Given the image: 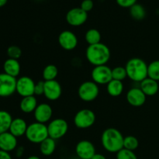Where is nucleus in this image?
<instances>
[{"mask_svg":"<svg viewBox=\"0 0 159 159\" xmlns=\"http://www.w3.org/2000/svg\"><path fill=\"white\" fill-rule=\"evenodd\" d=\"M111 57L110 49L107 44L99 43L96 44L89 45L85 51V57L89 64L94 67L105 65Z\"/></svg>","mask_w":159,"mask_h":159,"instance_id":"f257e3e1","label":"nucleus"},{"mask_svg":"<svg viewBox=\"0 0 159 159\" xmlns=\"http://www.w3.org/2000/svg\"><path fill=\"white\" fill-rule=\"evenodd\" d=\"M124 135L118 129L109 127L102 133L101 144L107 152L116 154L124 148Z\"/></svg>","mask_w":159,"mask_h":159,"instance_id":"f03ea898","label":"nucleus"},{"mask_svg":"<svg viewBox=\"0 0 159 159\" xmlns=\"http://www.w3.org/2000/svg\"><path fill=\"white\" fill-rule=\"evenodd\" d=\"M148 65L140 57H132L126 63L127 78L134 82L140 83L148 78Z\"/></svg>","mask_w":159,"mask_h":159,"instance_id":"7ed1b4c3","label":"nucleus"},{"mask_svg":"<svg viewBox=\"0 0 159 159\" xmlns=\"http://www.w3.org/2000/svg\"><path fill=\"white\" fill-rule=\"evenodd\" d=\"M25 137L29 142L35 144H40L49 137L47 124L35 121L28 124Z\"/></svg>","mask_w":159,"mask_h":159,"instance_id":"20e7f679","label":"nucleus"},{"mask_svg":"<svg viewBox=\"0 0 159 159\" xmlns=\"http://www.w3.org/2000/svg\"><path fill=\"white\" fill-rule=\"evenodd\" d=\"M99 94V85L93 81L83 82L78 88V96L81 100L90 102L96 100Z\"/></svg>","mask_w":159,"mask_h":159,"instance_id":"39448f33","label":"nucleus"},{"mask_svg":"<svg viewBox=\"0 0 159 159\" xmlns=\"http://www.w3.org/2000/svg\"><path fill=\"white\" fill-rule=\"evenodd\" d=\"M96 116L94 111L90 109H82L75 113L74 116V124L77 128L88 129L93 127L96 122Z\"/></svg>","mask_w":159,"mask_h":159,"instance_id":"423d86ee","label":"nucleus"},{"mask_svg":"<svg viewBox=\"0 0 159 159\" xmlns=\"http://www.w3.org/2000/svg\"><path fill=\"white\" fill-rule=\"evenodd\" d=\"M47 126L49 137L55 141L65 137L68 133L69 127L68 122L63 118L52 119Z\"/></svg>","mask_w":159,"mask_h":159,"instance_id":"0eeeda50","label":"nucleus"},{"mask_svg":"<svg viewBox=\"0 0 159 159\" xmlns=\"http://www.w3.org/2000/svg\"><path fill=\"white\" fill-rule=\"evenodd\" d=\"M91 78L97 85H107L113 79L112 68L107 65L94 67L91 71Z\"/></svg>","mask_w":159,"mask_h":159,"instance_id":"6e6552de","label":"nucleus"},{"mask_svg":"<svg viewBox=\"0 0 159 159\" xmlns=\"http://www.w3.org/2000/svg\"><path fill=\"white\" fill-rule=\"evenodd\" d=\"M16 93V78L0 73V97L6 98Z\"/></svg>","mask_w":159,"mask_h":159,"instance_id":"1a4fd4ad","label":"nucleus"},{"mask_svg":"<svg viewBox=\"0 0 159 159\" xmlns=\"http://www.w3.org/2000/svg\"><path fill=\"white\" fill-rule=\"evenodd\" d=\"M57 42L62 49L67 51H71L77 48L79 39L74 32L65 30L59 34Z\"/></svg>","mask_w":159,"mask_h":159,"instance_id":"9d476101","label":"nucleus"},{"mask_svg":"<svg viewBox=\"0 0 159 159\" xmlns=\"http://www.w3.org/2000/svg\"><path fill=\"white\" fill-rule=\"evenodd\" d=\"M65 20L70 26L78 27L85 24L88 20V13L80 7H75L68 11Z\"/></svg>","mask_w":159,"mask_h":159,"instance_id":"9b49d317","label":"nucleus"},{"mask_svg":"<svg viewBox=\"0 0 159 159\" xmlns=\"http://www.w3.org/2000/svg\"><path fill=\"white\" fill-rule=\"evenodd\" d=\"M36 82L29 76H21L16 79V93L20 96H34V88Z\"/></svg>","mask_w":159,"mask_h":159,"instance_id":"f8f14e48","label":"nucleus"},{"mask_svg":"<svg viewBox=\"0 0 159 159\" xmlns=\"http://www.w3.org/2000/svg\"><path fill=\"white\" fill-rule=\"evenodd\" d=\"M53 109L48 102H40L34 112L35 121L41 124H48L52 120Z\"/></svg>","mask_w":159,"mask_h":159,"instance_id":"ddd939ff","label":"nucleus"},{"mask_svg":"<svg viewBox=\"0 0 159 159\" xmlns=\"http://www.w3.org/2000/svg\"><path fill=\"white\" fill-rule=\"evenodd\" d=\"M126 99L129 105L134 107H141L145 103L147 96L140 87H133L126 93Z\"/></svg>","mask_w":159,"mask_h":159,"instance_id":"4468645a","label":"nucleus"},{"mask_svg":"<svg viewBox=\"0 0 159 159\" xmlns=\"http://www.w3.org/2000/svg\"><path fill=\"white\" fill-rule=\"evenodd\" d=\"M62 95V87L57 80L44 81L43 96L48 100L56 101L60 99Z\"/></svg>","mask_w":159,"mask_h":159,"instance_id":"2eb2a0df","label":"nucleus"},{"mask_svg":"<svg viewBox=\"0 0 159 159\" xmlns=\"http://www.w3.org/2000/svg\"><path fill=\"white\" fill-rule=\"evenodd\" d=\"M75 153L80 159H92L96 153V148L90 141L82 140L76 144Z\"/></svg>","mask_w":159,"mask_h":159,"instance_id":"dca6fc26","label":"nucleus"},{"mask_svg":"<svg viewBox=\"0 0 159 159\" xmlns=\"http://www.w3.org/2000/svg\"><path fill=\"white\" fill-rule=\"evenodd\" d=\"M18 141L13 134L9 131L0 134V150L6 152H11L17 148Z\"/></svg>","mask_w":159,"mask_h":159,"instance_id":"f3484780","label":"nucleus"},{"mask_svg":"<svg viewBox=\"0 0 159 159\" xmlns=\"http://www.w3.org/2000/svg\"><path fill=\"white\" fill-rule=\"evenodd\" d=\"M28 124L24 119L17 117L12 120L9 131L13 134L16 138H20L24 136L27 130Z\"/></svg>","mask_w":159,"mask_h":159,"instance_id":"a211bd4d","label":"nucleus"},{"mask_svg":"<svg viewBox=\"0 0 159 159\" xmlns=\"http://www.w3.org/2000/svg\"><path fill=\"white\" fill-rule=\"evenodd\" d=\"M139 87L147 96H155L159 92L158 82L148 77L140 82Z\"/></svg>","mask_w":159,"mask_h":159,"instance_id":"6ab92c4d","label":"nucleus"},{"mask_svg":"<svg viewBox=\"0 0 159 159\" xmlns=\"http://www.w3.org/2000/svg\"><path fill=\"white\" fill-rule=\"evenodd\" d=\"M3 70L4 73L12 76V77L16 78L20 75L21 71V65L18 60L12 58H8L5 61L3 64Z\"/></svg>","mask_w":159,"mask_h":159,"instance_id":"aec40b11","label":"nucleus"},{"mask_svg":"<svg viewBox=\"0 0 159 159\" xmlns=\"http://www.w3.org/2000/svg\"><path fill=\"white\" fill-rule=\"evenodd\" d=\"M38 102L35 96L23 97L20 102V109L23 113H34L38 105Z\"/></svg>","mask_w":159,"mask_h":159,"instance_id":"412c9836","label":"nucleus"},{"mask_svg":"<svg viewBox=\"0 0 159 159\" xmlns=\"http://www.w3.org/2000/svg\"><path fill=\"white\" fill-rule=\"evenodd\" d=\"M124 85L123 82L112 79L107 85V92L112 97H118L124 93Z\"/></svg>","mask_w":159,"mask_h":159,"instance_id":"4be33fe9","label":"nucleus"},{"mask_svg":"<svg viewBox=\"0 0 159 159\" xmlns=\"http://www.w3.org/2000/svg\"><path fill=\"white\" fill-rule=\"evenodd\" d=\"M39 145H40L39 149H40V152L42 155H44V156H51L55 152L57 144H56L55 140L48 137Z\"/></svg>","mask_w":159,"mask_h":159,"instance_id":"5701e85b","label":"nucleus"},{"mask_svg":"<svg viewBox=\"0 0 159 159\" xmlns=\"http://www.w3.org/2000/svg\"><path fill=\"white\" fill-rule=\"evenodd\" d=\"M12 115L6 110H0V134L9 131L12 123Z\"/></svg>","mask_w":159,"mask_h":159,"instance_id":"b1692460","label":"nucleus"},{"mask_svg":"<svg viewBox=\"0 0 159 159\" xmlns=\"http://www.w3.org/2000/svg\"><path fill=\"white\" fill-rule=\"evenodd\" d=\"M58 75V68L55 65L49 64L43 68L42 71V77L43 81L56 80Z\"/></svg>","mask_w":159,"mask_h":159,"instance_id":"393cba45","label":"nucleus"},{"mask_svg":"<svg viewBox=\"0 0 159 159\" xmlns=\"http://www.w3.org/2000/svg\"><path fill=\"white\" fill-rule=\"evenodd\" d=\"M102 35L101 33L95 28L88 30L85 34V40L89 45H93L101 42Z\"/></svg>","mask_w":159,"mask_h":159,"instance_id":"a878e982","label":"nucleus"},{"mask_svg":"<svg viewBox=\"0 0 159 159\" xmlns=\"http://www.w3.org/2000/svg\"><path fill=\"white\" fill-rule=\"evenodd\" d=\"M130 15L134 20L140 21L145 18L146 10L142 5L136 3L130 8Z\"/></svg>","mask_w":159,"mask_h":159,"instance_id":"bb28decb","label":"nucleus"},{"mask_svg":"<svg viewBox=\"0 0 159 159\" xmlns=\"http://www.w3.org/2000/svg\"><path fill=\"white\" fill-rule=\"evenodd\" d=\"M139 147V141L138 138L133 135H127L124 137V148L127 150L134 152Z\"/></svg>","mask_w":159,"mask_h":159,"instance_id":"cd10ccee","label":"nucleus"},{"mask_svg":"<svg viewBox=\"0 0 159 159\" xmlns=\"http://www.w3.org/2000/svg\"><path fill=\"white\" fill-rule=\"evenodd\" d=\"M148 77L159 82V60L151 62L148 66Z\"/></svg>","mask_w":159,"mask_h":159,"instance_id":"c85d7f7f","label":"nucleus"},{"mask_svg":"<svg viewBox=\"0 0 159 159\" xmlns=\"http://www.w3.org/2000/svg\"><path fill=\"white\" fill-rule=\"evenodd\" d=\"M112 76H113V79L123 82L124 79L127 78L125 67L116 66L112 68Z\"/></svg>","mask_w":159,"mask_h":159,"instance_id":"c756f323","label":"nucleus"},{"mask_svg":"<svg viewBox=\"0 0 159 159\" xmlns=\"http://www.w3.org/2000/svg\"><path fill=\"white\" fill-rule=\"evenodd\" d=\"M6 53H7L9 58L18 60L22 55V50L20 47L16 46V45H11L7 48Z\"/></svg>","mask_w":159,"mask_h":159,"instance_id":"7c9ffc66","label":"nucleus"},{"mask_svg":"<svg viewBox=\"0 0 159 159\" xmlns=\"http://www.w3.org/2000/svg\"><path fill=\"white\" fill-rule=\"evenodd\" d=\"M116 159H138V156L134 152L123 148L116 153Z\"/></svg>","mask_w":159,"mask_h":159,"instance_id":"2f4dec72","label":"nucleus"},{"mask_svg":"<svg viewBox=\"0 0 159 159\" xmlns=\"http://www.w3.org/2000/svg\"><path fill=\"white\" fill-rule=\"evenodd\" d=\"M44 93V81L40 80L36 82L34 88V96H43Z\"/></svg>","mask_w":159,"mask_h":159,"instance_id":"473e14b6","label":"nucleus"},{"mask_svg":"<svg viewBox=\"0 0 159 159\" xmlns=\"http://www.w3.org/2000/svg\"><path fill=\"white\" fill-rule=\"evenodd\" d=\"M93 6H94V2L93 0H83L81 3L80 8L88 13L93 9Z\"/></svg>","mask_w":159,"mask_h":159,"instance_id":"72a5a7b5","label":"nucleus"},{"mask_svg":"<svg viewBox=\"0 0 159 159\" xmlns=\"http://www.w3.org/2000/svg\"><path fill=\"white\" fill-rule=\"evenodd\" d=\"M137 1L138 0H116L118 6L126 9H130L132 6L136 4Z\"/></svg>","mask_w":159,"mask_h":159,"instance_id":"f704fd0d","label":"nucleus"},{"mask_svg":"<svg viewBox=\"0 0 159 159\" xmlns=\"http://www.w3.org/2000/svg\"><path fill=\"white\" fill-rule=\"evenodd\" d=\"M0 159H12L9 152L0 150Z\"/></svg>","mask_w":159,"mask_h":159,"instance_id":"c9c22d12","label":"nucleus"},{"mask_svg":"<svg viewBox=\"0 0 159 159\" xmlns=\"http://www.w3.org/2000/svg\"><path fill=\"white\" fill-rule=\"evenodd\" d=\"M16 156L17 157H20L23 155V151H24V149H23V147H17V148L16 149Z\"/></svg>","mask_w":159,"mask_h":159,"instance_id":"e433bc0d","label":"nucleus"},{"mask_svg":"<svg viewBox=\"0 0 159 159\" xmlns=\"http://www.w3.org/2000/svg\"><path fill=\"white\" fill-rule=\"evenodd\" d=\"M92 159H107V158H106L105 155H103L102 154L96 153L94 155V156L92 158Z\"/></svg>","mask_w":159,"mask_h":159,"instance_id":"4c0bfd02","label":"nucleus"},{"mask_svg":"<svg viewBox=\"0 0 159 159\" xmlns=\"http://www.w3.org/2000/svg\"><path fill=\"white\" fill-rule=\"evenodd\" d=\"M7 2H8V0H0V8L6 6Z\"/></svg>","mask_w":159,"mask_h":159,"instance_id":"58836bf2","label":"nucleus"},{"mask_svg":"<svg viewBox=\"0 0 159 159\" xmlns=\"http://www.w3.org/2000/svg\"><path fill=\"white\" fill-rule=\"evenodd\" d=\"M26 159H40V158H39L37 155H31V156H29Z\"/></svg>","mask_w":159,"mask_h":159,"instance_id":"ea45409f","label":"nucleus"}]
</instances>
